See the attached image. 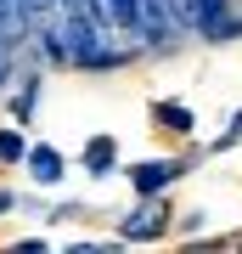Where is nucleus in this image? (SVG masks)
Wrapping results in <instances>:
<instances>
[{"label": "nucleus", "mask_w": 242, "mask_h": 254, "mask_svg": "<svg viewBox=\"0 0 242 254\" xmlns=\"http://www.w3.org/2000/svg\"><path fill=\"white\" fill-rule=\"evenodd\" d=\"M175 175H180V164H175V158H169V164L152 158V164H135V170H130V181H135V192H141V198H158V192L175 181Z\"/></svg>", "instance_id": "f257e3e1"}, {"label": "nucleus", "mask_w": 242, "mask_h": 254, "mask_svg": "<svg viewBox=\"0 0 242 254\" xmlns=\"http://www.w3.org/2000/svg\"><path fill=\"white\" fill-rule=\"evenodd\" d=\"M28 34V17H23V0H0V46H17Z\"/></svg>", "instance_id": "f03ea898"}, {"label": "nucleus", "mask_w": 242, "mask_h": 254, "mask_svg": "<svg viewBox=\"0 0 242 254\" xmlns=\"http://www.w3.org/2000/svg\"><path fill=\"white\" fill-rule=\"evenodd\" d=\"M163 226H169L163 209H158V203H141V209H135V220H124V237H158Z\"/></svg>", "instance_id": "7ed1b4c3"}, {"label": "nucleus", "mask_w": 242, "mask_h": 254, "mask_svg": "<svg viewBox=\"0 0 242 254\" xmlns=\"http://www.w3.org/2000/svg\"><path fill=\"white\" fill-rule=\"evenodd\" d=\"M28 164H34V181H62V153L56 147H34Z\"/></svg>", "instance_id": "20e7f679"}, {"label": "nucleus", "mask_w": 242, "mask_h": 254, "mask_svg": "<svg viewBox=\"0 0 242 254\" xmlns=\"http://www.w3.org/2000/svg\"><path fill=\"white\" fill-rule=\"evenodd\" d=\"M113 158H118V147H113L107 136H96V141L85 147V170H90V175H107V170H113Z\"/></svg>", "instance_id": "39448f33"}, {"label": "nucleus", "mask_w": 242, "mask_h": 254, "mask_svg": "<svg viewBox=\"0 0 242 254\" xmlns=\"http://www.w3.org/2000/svg\"><path fill=\"white\" fill-rule=\"evenodd\" d=\"M107 17L124 23V28H141L146 23V0H107Z\"/></svg>", "instance_id": "423d86ee"}, {"label": "nucleus", "mask_w": 242, "mask_h": 254, "mask_svg": "<svg viewBox=\"0 0 242 254\" xmlns=\"http://www.w3.org/2000/svg\"><path fill=\"white\" fill-rule=\"evenodd\" d=\"M158 125H163V130H175V136H186V130H192V108H180V102H163V108H158Z\"/></svg>", "instance_id": "0eeeda50"}, {"label": "nucleus", "mask_w": 242, "mask_h": 254, "mask_svg": "<svg viewBox=\"0 0 242 254\" xmlns=\"http://www.w3.org/2000/svg\"><path fill=\"white\" fill-rule=\"evenodd\" d=\"M51 11H56V0H23V17H28V28H51Z\"/></svg>", "instance_id": "6e6552de"}, {"label": "nucleus", "mask_w": 242, "mask_h": 254, "mask_svg": "<svg viewBox=\"0 0 242 254\" xmlns=\"http://www.w3.org/2000/svg\"><path fill=\"white\" fill-rule=\"evenodd\" d=\"M62 11H90V17H107V0H56Z\"/></svg>", "instance_id": "1a4fd4ad"}, {"label": "nucleus", "mask_w": 242, "mask_h": 254, "mask_svg": "<svg viewBox=\"0 0 242 254\" xmlns=\"http://www.w3.org/2000/svg\"><path fill=\"white\" fill-rule=\"evenodd\" d=\"M0 158H6V164H17V158H23V136H11V130H0Z\"/></svg>", "instance_id": "9d476101"}, {"label": "nucleus", "mask_w": 242, "mask_h": 254, "mask_svg": "<svg viewBox=\"0 0 242 254\" xmlns=\"http://www.w3.org/2000/svg\"><path fill=\"white\" fill-rule=\"evenodd\" d=\"M11 79V46H0V85Z\"/></svg>", "instance_id": "9b49d317"}]
</instances>
